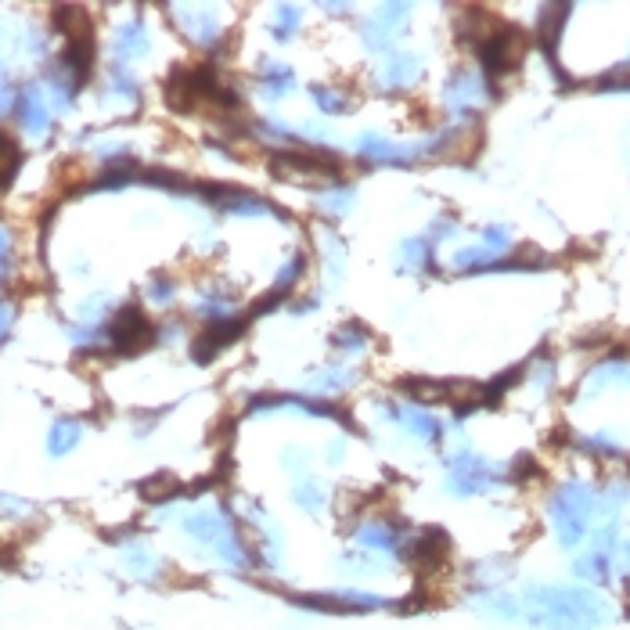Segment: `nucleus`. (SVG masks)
<instances>
[{"label": "nucleus", "mask_w": 630, "mask_h": 630, "mask_svg": "<svg viewBox=\"0 0 630 630\" xmlns=\"http://www.w3.org/2000/svg\"><path fill=\"white\" fill-rule=\"evenodd\" d=\"M112 342H116V350L123 353L141 350V346L152 342V324H148V317H144L137 306H126L123 314L116 317V324H112Z\"/></svg>", "instance_id": "f257e3e1"}, {"label": "nucleus", "mask_w": 630, "mask_h": 630, "mask_svg": "<svg viewBox=\"0 0 630 630\" xmlns=\"http://www.w3.org/2000/svg\"><path fill=\"white\" fill-rule=\"evenodd\" d=\"M18 166H22V148H18V141L8 130H0V191L15 180Z\"/></svg>", "instance_id": "f03ea898"}, {"label": "nucleus", "mask_w": 630, "mask_h": 630, "mask_svg": "<svg viewBox=\"0 0 630 630\" xmlns=\"http://www.w3.org/2000/svg\"><path fill=\"white\" fill-rule=\"evenodd\" d=\"M22 112H18V119H22V123H26V130H33V134H40V130H44L47 126V116H44V105H40V101H36V94H26V98H22Z\"/></svg>", "instance_id": "7ed1b4c3"}, {"label": "nucleus", "mask_w": 630, "mask_h": 630, "mask_svg": "<svg viewBox=\"0 0 630 630\" xmlns=\"http://www.w3.org/2000/svg\"><path fill=\"white\" fill-rule=\"evenodd\" d=\"M76 440H80V425H76V422H58L51 429V454H65V450L76 447Z\"/></svg>", "instance_id": "20e7f679"}]
</instances>
